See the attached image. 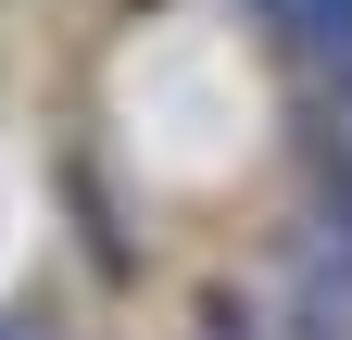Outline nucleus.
Listing matches in <instances>:
<instances>
[{
	"instance_id": "1",
	"label": "nucleus",
	"mask_w": 352,
	"mask_h": 340,
	"mask_svg": "<svg viewBox=\"0 0 352 340\" xmlns=\"http://www.w3.org/2000/svg\"><path fill=\"white\" fill-rule=\"evenodd\" d=\"M264 13L289 25L302 63H340V76H352V0H264Z\"/></svg>"
},
{
	"instance_id": "2",
	"label": "nucleus",
	"mask_w": 352,
	"mask_h": 340,
	"mask_svg": "<svg viewBox=\"0 0 352 340\" xmlns=\"http://www.w3.org/2000/svg\"><path fill=\"white\" fill-rule=\"evenodd\" d=\"M0 340H38V328H25V315H0Z\"/></svg>"
}]
</instances>
